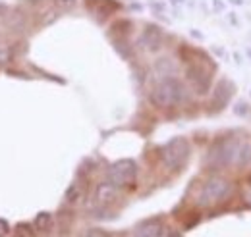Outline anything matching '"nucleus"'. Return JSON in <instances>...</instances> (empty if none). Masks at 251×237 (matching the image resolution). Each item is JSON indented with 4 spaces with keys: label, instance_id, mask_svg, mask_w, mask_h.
I'll return each instance as SVG.
<instances>
[{
    "label": "nucleus",
    "instance_id": "1",
    "mask_svg": "<svg viewBox=\"0 0 251 237\" xmlns=\"http://www.w3.org/2000/svg\"><path fill=\"white\" fill-rule=\"evenodd\" d=\"M151 100L157 106H160V108L176 106V104L186 100V87L178 79H174V77H164L157 87L153 89Z\"/></svg>",
    "mask_w": 251,
    "mask_h": 237
},
{
    "label": "nucleus",
    "instance_id": "2",
    "mask_svg": "<svg viewBox=\"0 0 251 237\" xmlns=\"http://www.w3.org/2000/svg\"><path fill=\"white\" fill-rule=\"evenodd\" d=\"M230 193H232V183L226 178L215 176L203 185L199 201L203 207H211V205H217L220 201H224Z\"/></svg>",
    "mask_w": 251,
    "mask_h": 237
},
{
    "label": "nucleus",
    "instance_id": "3",
    "mask_svg": "<svg viewBox=\"0 0 251 237\" xmlns=\"http://www.w3.org/2000/svg\"><path fill=\"white\" fill-rule=\"evenodd\" d=\"M189 158V143L184 137H176L172 139L164 150H162V162L168 170H178L186 164V160Z\"/></svg>",
    "mask_w": 251,
    "mask_h": 237
},
{
    "label": "nucleus",
    "instance_id": "4",
    "mask_svg": "<svg viewBox=\"0 0 251 237\" xmlns=\"http://www.w3.org/2000/svg\"><path fill=\"white\" fill-rule=\"evenodd\" d=\"M137 178V164L129 158L124 160H118L110 166L108 174H106V181L112 185V187H126V185H131Z\"/></svg>",
    "mask_w": 251,
    "mask_h": 237
},
{
    "label": "nucleus",
    "instance_id": "5",
    "mask_svg": "<svg viewBox=\"0 0 251 237\" xmlns=\"http://www.w3.org/2000/svg\"><path fill=\"white\" fill-rule=\"evenodd\" d=\"M186 75H188V81L191 83V87L199 95H205L209 91V87H211V73L203 66H199V64L189 66Z\"/></svg>",
    "mask_w": 251,
    "mask_h": 237
},
{
    "label": "nucleus",
    "instance_id": "6",
    "mask_svg": "<svg viewBox=\"0 0 251 237\" xmlns=\"http://www.w3.org/2000/svg\"><path fill=\"white\" fill-rule=\"evenodd\" d=\"M238 143L236 141H222L219 143L215 148H211V158L215 160V162H219L222 166H226V164H230L232 160H236V156H238Z\"/></svg>",
    "mask_w": 251,
    "mask_h": 237
},
{
    "label": "nucleus",
    "instance_id": "7",
    "mask_svg": "<svg viewBox=\"0 0 251 237\" xmlns=\"http://www.w3.org/2000/svg\"><path fill=\"white\" fill-rule=\"evenodd\" d=\"M162 45V31L157 25H147V29L141 35V47L147 48L149 52H155Z\"/></svg>",
    "mask_w": 251,
    "mask_h": 237
},
{
    "label": "nucleus",
    "instance_id": "8",
    "mask_svg": "<svg viewBox=\"0 0 251 237\" xmlns=\"http://www.w3.org/2000/svg\"><path fill=\"white\" fill-rule=\"evenodd\" d=\"M162 236V222L160 220H147L137 230L135 237H160Z\"/></svg>",
    "mask_w": 251,
    "mask_h": 237
},
{
    "label": "nucleus",
    "instance_id": "9",
    "mask_svg": "<svg viewBox=\"0 0 251 237\" xmlns=\"http://www.w3.org/2000/svg\"><path fill=\"white\" fill-rule=\"evenodd\" d=\"M114 195H116V187H112L108 181L102 183V185H99V189H97V201H99L100 205L110 203V201L114 199Z\"/></svg>",
    "mask_w": 251,
    "mask_h": 237
},
{
    "label": "nucleus",
    "instance_id": "10",
    "mask_svg": "<svg viewBox=\"0 0 251 237\" xmlns=\"http://www.w3.org/2000/svg\"><path fill=\"white\" fill-rule=\"evenodd\" d=\"M236 162H238L240 166H248V164L251 162V143L250 141H246V143H242V145L238 147Z\"/></svg>",
    "mask_w": 251,
    "mask_h": 237
},
{
    "label": "nucleus",
    "instance_id": "11",
    "mask_svg": "<svg viewBox=\"0 0 251 237\" xmlns=\"http://www.w3.org/2000/svg\"><path fill=\"white\" fill-rule=\"evenodd\" d=\"M230 100V93H228V83L226 81H222V83H219V87H217V91H215V104L219 106V108H222L226 102Z\"/></svg>",
    "mask_w": 251,
    "mask_h": 237
},
{
    "label": "nucleus",
    "instance_id": "12",
    "mask_svg": "<svg viewBox=\"0 0 251 237\" xmlns=\"http://www.w3.org/2000/svg\"><path fill=\"white\" fill-rule=\"evenodd\" d=\"M50 226H52V216L49 212H39L35 216V230L47 232V230H50Z\"/></svg>",
    "mask_w": 251,
    "mask_h": 237
},
{
    "label": "nucleus",
    "instance_id": "13",
    "mask_svg": "<svg viewBox=\"0 0 251 237\" xmlns=\"http://www.w3.org/2000/svg\"><path fill=\"white\" fill-rule=\"evenodd\" d=\"M14 237H37V234H35V228L29 224H18L14 228Z\"/></svg>",
    "mask_w": 251,
    "mask_h": 237
},
{
    "label": "nucleus",
    "instance_id": "14",
    "mask_svg": "<svg viewBox=\"0 0 251 237\" xmlns=\"http://www.w3.org/2000/svg\"><path fill=\"white\" fill-rule=\"evenodd\" d=\"M79 197H81V189H79V185H77V183H72V185L68 187V191H66V203L74 205V203L79 201Z\"/></svg>",
    "mask_w": 251,
    "mask_h": 237
},
{
    "label": "nucleus",
    "instance_id": "15",
    "mask_svg": "<svg viewBox=\"0 0 251 237\" xmlns=\"http://www.w3.org/2000/svg\"><path fill=\"white\" fill-rule=\"evenodd\" d=\"M157 71H160V75L170 77V75L174 73V66H172V62H170V60H158V62H157Z\"/></svg>",
    "mask_w": 251,
    "mask_h": 237
},
{
    "label": "nucleus",
    "instance_id": "16",
    "mask_svg": "<svg viewBox=\"0 0 251 237\" xmlns=\"http://www.w3.org/2000/svg\"><path fill=\"white\" fill-rule=\"evenodd\" d=\"M85 237H108V234H106L104 230L93 228V230H89V232H87V236H85Z\"/></svg>",
    "mask_w": 251,
    "mask_h": 237
},
{
    "label": "nucleus",
    "instance_id": "17",
    "mask_svg": "<svg viewBox=\"0 0 251 237\" xmlns=\"http://www.w3.org/2000/svg\"><path fill=\"white\" fill-rule=\"evenodd\" d=\"M54 2H56L58 8H64V10H66V8H72V6L75 4V0H54Z\"/></svg>",
    "mask_w": 251,
    "mask_h": 237
},
{
    "label": "nucleus",
    "instance_id": "18",
    "mask_svg": "<svg viewBox=\"0 0 251 237\" xmlns=\"http://www.w3.org/2000/svg\"><path fill=\"white\" fill-rule=\"evenodd\" d=\"M8 232H10V228H8V222L0 218V237H6V234H8Z\"/></svg>",
    "mask_w": 251,
    "mask_h": 237
},
{
    "label": "nucleus",
    "instance_id": "19",
    "mask_svg": "<svg viewBox=\"0 0 251 237\" xmlns=\"http://www.w3.org/2000/svg\"><path fill=\"white\" fill-rule=\"evenodd\" d=\"M164 237H182V234H180V232L170 230V232H166V234H164Z\"/></svg>",
    "mask_w": 251,
    "mask_h": 237
}]
</instances>
